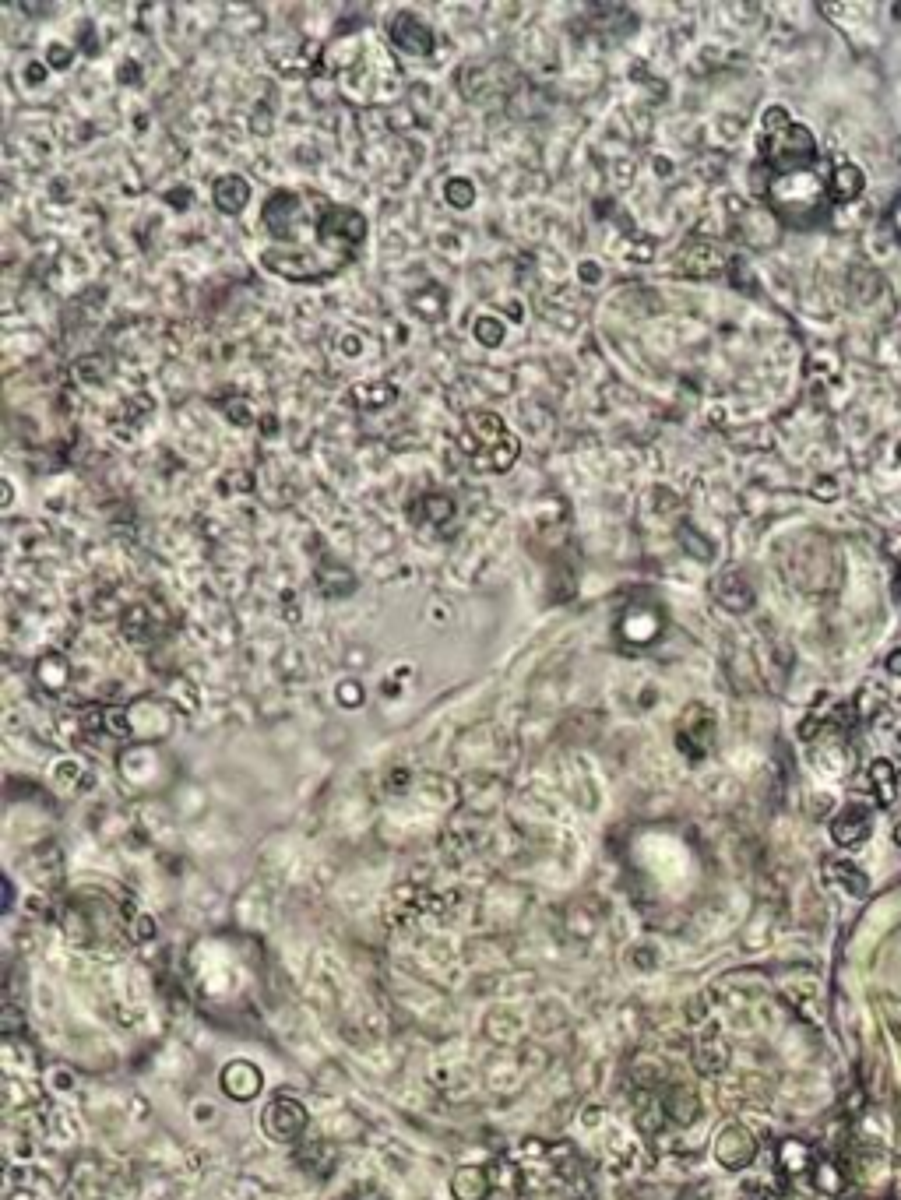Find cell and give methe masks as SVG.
Instances as JSON below:
<instances>
[{"instance_id":"25","label":"cell","mask_w":901,"mask_h":1200,"mask_svg":"<svg viewBox=\"0 0 901 1200\" xmlns=\"http://www.w3.org/2000/svg\"><path fill=\"white\" fill-rule=\"evenodd\" d=\"M444 303H447V293L440 286H426V293L412 296V307H416V314L426 317V321H437V317L444 314Z\"/></svg>"},{"instance_id":"16","label":"cell","mask_w":901,"mask_h":1200,"mask_svg":"<svg viewBox=\"0 0 901 1200\" xmlns=\"http://www.w3.org/2000/svg\"><path fill=\"white\" fill-rule=\"evenodd\" d=\"M662 1113H666V1120H673L676 1127H690V1123L697 1120V1113H701V1102H697V1095L687 1088V1084H669L666 1095H662Z\"/></svg>"},{"instance_id":"2","label":"cell","mask_w":901,"mask_h":1200,"mask_svg":"<svg viewBox=\"0 0 901 1200\" xmlns=\"http://www.w3.org/2000/svg\"><path fill=\"white\" fill-rule=\"evenodd\" d=\"M761 162L771 169V176H792L810 173L817 166V141L810 127L792 120L782 106H771L761 120Z\"/></svg>"},{"instance_id":"30","label":"cell","mask_w":901,"mask_h":1200,"mask_svg":"<svg viewBox=\"0 0 901 1200\" xmlns=\"http://www.w3.org/2000/svg\"><path fill=\"white\" fill-rule=\"evenodd\" d=\"M817 1186H821L824 1193H838L845 1186V1179H838L835 1165H821V1179H817Z\"/></svg>"},{"instance_id":"14","label":"cell","mask_w":901,"mask_h":1200,"mask_svg":"<svg viewBox=\"0 0 901 1200\" xmlns=\"http://www.w3.org/2000/svg\"><path fill=\"white\" fill-rule=\"evenodd\" d=\"M821 873H824V880H828L831 887L852 894V898H866V894H870V880H866V873L859 870L856 863H849V859H824Z\"/></svg>"},{"instance_id":"13","label":"cell","mask_w":901,"mask_h":1200,"mask_svg":"<svg viewBox=\"0 0 901 1200\" xmlns=\"http://www.w3.org/2000/svg\"><path fill=\"white\" fill-rule=\"evenodd\" d=\"M219 1084H222V1091H226L229 1098H236V1102H250V1098L261 1091V1070H257L254 1063H247V1060H233V1063H226V1067H222Z\"/></svg>"},{"instance_id":"19","label":"cell","mask_w":901,"mask_h":1200,"mask_svg":"<svg viewBox=\"0 0 901 1200\" xmlns=\"http://www.w3.org/2000/svg\"><path fill=\"white\" fill-rule=\"evenodd\" d=\"M866 180H863V169L856 162H845L838 159V166L831 169V180H828V194L831 201H856L863 194Z\"/></svg>"},{"instance_id":"34","label":"cell","mask_w":901,"mask_h":1200,"mask_svg":"<svg viewBox=\"0 0 901 1200\" xmlns=\"http://www.w3.org/2000/svg\"><path fill=\"white\" fill-rule=\"evenodd\" d=\"M891 229H894V236L901 240V198L894 201V208H891Z\"/></svg>"},{"instance_id":"8","label":"cell","mask_w":901,"mask_h":1200,"mask_svg":"<svg viewBox=\"0 0 901 1200\" xmlns=\"http://www.w3.org/2000/svg\"><path fill=\"white\" fill-rule=\"evenodd\" d=\"M261 1127L272 1141H300V1137L307 1134V1109H303L296 1098L279 1095L264 1105Z\"/></svg>"},{"instance_id":"4","label":"cell","mask_w":901,"mask_h":1200,"mask_svg":"<svg viewBox=\"0 0 901 1200\" xmlns=\"http://www.w3.org/2000/svg\"><path fill=\"white\" fill-rule=\"evenodd\" d=\"M828 198H831L828 187H824L814 173L771 176V183H768L771 208H775L785 222H792V226H810L814 219H821Z\"/></svg>"},{"instance_id":"17","label":"cell","mask_w":901,"mask_h":1200,"mask_svg":"<svg viewBox=\"0 0 901 1200\" xmlns=\"http://www.w3.org/2000/svg\"><path fill=\"white\" fill-rule=\"evenodd\" d=\"M212 198H215V208H219V212L240 215L243 208H247V201H250V183L243 180V176H236V173H226V176H219V180H215Z\"/></svg>"},{"instance_id":"20","label":"cell","mask_w":901,"mask_h":1200,"mask_svg":"<svg viewBox=\"0 0 901 1200\" xmlns=\"http://www.w3.org/2000/svg\"><path fill=\"white\" fill-rule=\"evenodd\" d=\"M314 578H317V588H321L324 595H352V592H356V574H352L345 564H338V560H331V557H324L321 564H317Z\"/></svg>"},{"instance_id":"3","label":"cell","mask_w":901,"mask_h":1200,"mask_svg":"<svg viewBox=\"0 0 901 1200\" xmlns=\"http://www.w3.org/2000/svg\"><path fill=\"white\" fill-rule=\"evenodd\" d=\"M458 447L462 454L469 458V465L476 472H507L518 461L521 454V444L507 423L497 416V412H486V409H476L465 416L462 423V433H458Z\"/></svg>"},{"instance_id":"18","label":"cell","mask_w":901,"mask_h":1200,"mask_svg":"<svg viewBox=\"0 0 901 1200\" xmlns=\"http://www.w3.org/2000/svg\"><path fill=\"white\" fill-rule=\"evenodd\" d=\"M416 507H423V511H416V521L426 528H433V532H447V525H451L458 514L455 497H447V493H426Z\"/></svg>"},{"instance_id":"27","label":"cell","mask_w":901,"mask_h":1200,"mask_svg":"<svg viewBox=\"0 0 901 1200\" xmlns=\"http://www.w3.org/2000/svg\"><path fill=\"white\" fill-rule=\"evenodd\" d=\"M680 546L690 549V557H697V560H708L711 553H715V549H711V542H697V532L687 525V521L680 525Z\"/></svg>"},{"instance_id":"31","label":"cell","mask_w":901,"mask_h":1200,"mask_svg":"<svg viewBox=\"0 0 901 1200\" xmlns=\"http://www.w3.org/2000/svg\"><path fill=\"white\" fill-rule=\"evenodd\" d=\"M338 701H342L345 708H359V701H363L359 683H342V687H338Z\"/></svg>"},{"instance_id":"24","label":"cell","mask_w":901,"mask_h":1200,"mask_svg":"<svg viewBox=\"0 0 901 1200\" xmlns=\"http://www.w3.org/2000/svg\"><path fill=\"white\" fill-rule=\"evenodd\" d=\"M352 402H356L359 409H384L388 402H395V388L384 381L356 384V388H352Z\"/></svg>"},{"instance_id":"21","label":"cell","mask_w":901,"mask_h":1200,"mask_svg":"<svg viewBox=\"0 0 901 1200\" xmlns=\"http://www.w3.org/2000/svg\"><path fill=\"white\" fill-rule=\"evenodd\" d=\"M866 775H870V789H873L877 806H894V799H898V771H894V764L884 761V757H877Z\"/></svg>"},{"instance_id":"35","label":"cell","mask_w":901,"mask_h":1200,"mask_svg":"<svg viewBox=\"0 0 901 1200\" xmlns=\"http://www.w3.org/2000/svg\"><path fill=\"white\" fill-rule=\"evenodd\" d=\"M887 673H891V676H901V652H894L891 659H887Z\"/></svg>"},{"instance_id":"32","label":"cell","mask_w":901,"mask_h":1200,"mask_svg":"<svg viewBox=\"0 0 901 1200\" xmlns=\"http://www.w3.org/2000/svg\"><path fill=\"white\" fill-rule=\"evenodd\" d=\"M887 553H891L894 564H898V595H901V535H891V539H887Z\"/></svg>"},{"instance_id":"15","label":"cell","mask_w":901,"mask_h":1200,"mask_svg":"<svg viewBox=\"0 0 901 1200\" xmlns=\"http://www.w3.org/2000/svg\"><path fill=\"white\" fill-rule=\"evenodd\" d=\"M493 1193V1176L483 1165H462L451 1176V1197L455 1200H486Z\"/></svg>"},{"instance_id":"36","label":"cell","mask_w":901,"mask_h":1200,"mask_svg":"<svg viewBox=\"0 0 901 1200\" xmlns=\"http://www.w3.org/2000/svg\"><path fill=\"white\" fill-rule=\"evenodd\" d=\"M891 838H894V845H898V849H901V824H894V831H891Z\"/></svg>"},{"instance_id":"28","label":"cell","mask_w":901,"mask_h":1200,"mask_svg":"<svg viewBox=\"0 0 901 1200\" xmlns=\"http://www.w3.org/2000/svg\"><path fill=\"white\" fill-rule=\"evenodd\" d=\"M444 194H447V201H451L455 208H469L472 198H476V191H472L469 180H447Z\"/></svg>"},{"instance_id":"11","label":"cell","mask_w":901,"mask_h":1200,"mask_svg":"<svg viewBox=\"0 0 901 1200\" xmlns=\"http://www.w3.org/2000/svg\"><path fill=\"white\" fill-rule=\"evenodd\" d=\"M754 1155H757V1141L747 1134V1127L733 1123V1127H726L718 1134L715 1158L726 1165V1169H747V1165L754 1162Z\"/></svg>"},{"instance_id":"23","label":"cell","mask_w":901,"mask_h":1200,"mask_svg":"<svg viewBox=\"0 0 901 1200\" xmlns=\"http://www.w3.org/2000/svg\"><path fill=\"white\" fill-rule=\"evenodd\" d=\"M810 1162H814V1151H810V1144H806V1141L789 1137V1141L778 1144V1165H782L785 1172H806V1169H810Z\"/></svg>"},{"instance_id":"10","label":"cell","mask_w":901,"mask_h":1200,"mask_svg":"<svg viewBox=\"0 0 901 1200\" xmlns=\"http://www.w3.org/2000/svg\"><path fill=\"white\" fill-rule=\"evenodd\" d=\"M870 831H873V813H870V806H863V803H845V810H838L835 820H831V838H835V845H842V849H859V845H866Z\"/></svg>"},{"instance_id":"12","label":"cell","mask_w":901,"mask_h":1200,"mask_svg":"<svg viewBox=\"0 0 901 1200\" xmlns=\"http://www.w3.org/2000/svg\"><path fill=\"white\" fill-rule=\"evenodd\" d=\"M711 599L722 609H729V613H747V609H754L757 595L740 571H722L711 581Z\"/></svg>"},{"instance_id":"9","label":"cell","mask_w":901,"mask_h":1200,"mask_svg":"<svg viewBox=\"0 0 901 1200\" xmlns=\"http://www.w3.org/2000/svg\"><path fill=\"white\" fill-rule=\"evenodd\" d=\"M388 36H391V43H395V50L405 53V57H430L433 53V29L423 22V18L412 15V11L391 15Z\"/></svg>"},{"instance_id":"26","label":"cell","mask_w":901,"mask_h":1200,"mask_svg":"<svg viewBox=\"0 0 901 1200\" xmlns=\"http://www.w3.org/2000/svg\"><path fill=\"white\" fill-rule=\"evenodd\" d=\"M697 1067H701L704 1074H718V1070L726 1067V1049L718 1046V1042L701 1046V1049H697Z\"/></svg>"},{"instance_id":"33","label":"cell","mask_w":901,"mask_h":1200,"mask_svg":"<svg viewBox=\"0 0 901 1200\" xmlns=\"http://www.w3.org/2000/svg\"><path fill=\"white\" fill-rule=\"evenodd\" d=\"M71 64V50L67 46H50V67H67Z\"/></svg>"},{"instance_id":"1","label":"cell","mask_w":901,"mask_h":1200,"mask_svg":"<svg viewBox=\"0 0 901 1200\" xmlns=\"http://www.w3.org/2000/svg\"><path fill=\"white\" fill-rule=\"evenodd\" d=\"M261 222L272 236V247L261 254L264 268L289 282L338 275L367 243V219L324 194L275 191L264 201Z\"/></svg>"},{"instance_id":"7","label":"cell","mask_w":901,"mask_h":1200,"mask_svg":"<svg viewBox=\"0 0 901 1200\" xmlns=\"http://www.w3.org/2000/svg\"><path fill=\"white\" fill-rule=\"evenodd\" d=\"M711 743H715V715L704 704H690L680 715V725H676V747L690 761H701L711 750Z\"/></svg>"},{"instance_id":"6","label":"cell","mask_w":901,"mask_h":1200,"mask_svg":"<svg viewBox=\"0 0 901 1200\" xmlns=\"http://www.w3.org/2000/svg\"><path fill=\"white\" fill-rule=\"evenodd\" d=\"M666 630V616L662 609L648 606V602H638V606H630L627 613L620 616V627H616V637L627 644L630 652H641L648 644H655Z\"/></svg>"},{"instance_id":"5","label":"cell","mask_w":901,"mask_h":1200,"mask_svg":"<svg viewBox=\"0 0 901 1200\" xmlns=\"http://www.w3.org/2000/svg\"><path fill=\"white\" fill-rule=\"evenodd\" d=\"M676 271L690 279H715L722 271H733V261L715 240H687L676 254Z\"/></svg>"},{"instance_id":"22","label":"cell","mask_w":901,"mask_h":1200,"mask_svg":"<svg viewBox=\"0 0 901 1200\" xmlns=\"http://www.w3.org/2000/svg\"><path fill=\"white\" fill-rule=\"evenodd\" d=\"M36 680H39V687H43V690L60 694V690L71 683V666H67V659L60 652H46L43 659L36 662Z\"/></svg>"},{"instance_id":"29","label":"cell","mask_w":901,"mask_h":1200,"mask_svg":"<svg viewBox=\"0 0 901 1200\" xmlns=\"http://www.w3.org/2000/svg\"><path fill=\"white\" fill-rule=\"evenodd\" d=\"M476 338H483V345H500V338H504V324L493 321V317H479V321H476Z\"/></svg>"}]
</instances>
